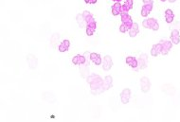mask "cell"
<instances>
[{
    "label": "cell",
    "instance_id": "22",
    "mask_svg": "<svg viewBox=\"0 0 180 122\" xmlns=\"http://www.w3.org/2000/svg\"><path fill=\"white\" fill-rule=\"evenodd\" d=\"M43 98H44L45 101H48V102H50V103H53V102L56 101L55 96L53 95V94H52L51 92H46V93H44Z\"/></svg>",
    "mask_w": 180,
    "mask_h": 122
},
{
    "label": "cell",
    "instance_id": "13",
    "mask_svg": "<svg viewBox=\"0 0 180 122\" xmlns=\"http://www.w3.org/2000/svg\"><path fill=\"white\" fill-rule=\"evenodd\" d=\"M86 62V58L84 57V55H81V54H77L76 56H74L72 58V63L76 64V65H80L83 64Z\"/></svg>",
    "mask_w": 180,
    "mask_h": 122
},
{
    "label": "cell",
    "instance_id": "33",
    "mask_svg": "<svg viewBox=\"0 0 180 122\" xmlns=\"http://www.w3.org/2000/svg\"><path fill=\"white\" fill-rule=\"evenodd\" d=\"M113 1H114V2H120L121 0H113Z\"/></svg>",
    "mask_w": 180,
    "mask_h": 122
},
{
    "label": "cell",
    "instance_id": "21",
    "mask_svg": "<svg viewBox=\"0 0 180 122\" xmlns=\"http://www.w3.org/2000/svg\"><path fill=\"white\" fill-rule=\"evenodd\" d=\"M165 19H166V22L169 24L173 23V21L174 19V13L172 10L168 9L165 10Z\"/></svg>",
    "mask_w": 180,
    "mask_h": 122
},
{
    "label": "cell",
    "instance_id": "30",
    "mask_svg": "<svg viewBox=\"0 0 180 122\" xmlns=\"http://www.w3.org/2000/svg\"><path fill=\"white\" fill-rule=\"evenodd\" d=\"M98 0H84L86 4H96Z\"/></svg>",
    "mask_w": 180,
    "mask_h": 122
},
{
    "label": "cell",
    "instance_id": "9",
    "mask_svg": "<svg viewBox=\"0 0 180 122\" xmlns=\"http://www.w3.org/2000/svg\"><path fill=\"white\" fill-rule=\"evenodd\" d=\"M27 60H28V64H29V67L30 69H35L37 67L38 60H37V58L33 54H29V55H28V56H27Z\"/></svg>",
    "mask_w": 180,
    "mask_h": 122
},
{
    "label": "cell",
    "instance_id": "5",
    "mask_svg": "<svg viewBox=\"0 0 180 122\" xmlns=\"http://www.w3.org/2000/svg\"><path fill=\"white\" fill-rule=\"evenodd\" d=\"M79 66H80V67H79V70H80L82 78L86 79V78L89 76V61L86 59V63L83 64H80Z\"/></svg>",
    "mask_w": 180,
    "mask_h": 122
},
{
    "label": "cell",
    "instance_id": "12",
    "mask_svg": "<svg viewBox=\"0 0 180 122\" xmlns=\"http://www.w3.org/2000/svg\"><path fill=\"white\" fill-rule=\"evenodd\" d=\"M126 64L129 66H131V67L133 69H135V70H138V60L135 58V57H133V56H129V57L126 58Z\"/></svg>",
    "mask_w": 180,
    "mask_h": 122
},
{
    "label": "cell",
    "instance_id": "27",
    "mask_svg": "<svg viewBox=\"0 0 180 122\" xmlns=\"http://www.w3.org/2000/svg\"><path fill=\"white\" fill-rule=\"evenodd\" d=\"M133 4H134L133 0H125L124 5H125V6L129 9V10H130L133 8Z\"/></svg>",
    "mask_w": 180,
    "mask_h": 122
},
{
    "label": "cell",
    "instance_id": "14",
    "mask_svg": "<svg viewBox=\"0 0 180 122\" xmlns=\"http://www.w3.org/2000/svg\"><path fill=\"white\" fill-rule=\"evenodd\" d=\"M161 50H162L161 44L160 43L159 44H155V45H154L153 47H152L150 53H151V55L153 57H157L159 54H161Z\"/></svg>",
    "mask_w": 180,
    "mask_h": 122
},
{
    "label": "cell",
    "instance_id": "7",
    "mask_svg": "<svg viewBox=\"0 0 180 122\" xmlns=\"http://www.w3.org/2000/svg\"><path fill=\"white\" fill-rule=\"evenodd\" d=\"M131 97V90L129 88H124L120 93V101L123 104H127L130 101Z\"/></svg>",
    "mask_w": 180,
    "mask_h": 122
},
{
    "label": "cell",
    "instance_id": "10",
    "mask_svg": "<svg viewBox=\"0 0 180 122\" xmlns=\"http://www.w3.org/2000/svg\"><path fill=\"white\" fill-rule=\"evenodd\" d=\"M147 60H148V57L146 54H141L139 56L138 60V67L140 69H144L147 67Z\"/></svg>",
    "mask_w": 180,
    "mask_h": 122
},
{
    "label": "cell",
    "instance_id": "28",
    "mask_svg": "<svg viewBox=\"0 0 180 122\" xmlns=\"http://www.w3.org/2000/svg\"><path fill=\"white\" fill-rule=\"evenodd\" d=\"M86 34H87L88 36H92V35L94 34L95 30H92L91 27H86Z\"/></svg>",
    "mask_w": 180,
    "mask_h": 122
},
{
    "label": "cell",
    "instance_id": "26",
    "mask_svg": "<svg viewBox=\"0 0 180 122\" xmlns=\"http://www.w3.org/2000/svg\"><path fill=\"white\" fill-rule=\"evenodd\" d=\"M86 27H91L92 30H96V29H97V22H96V20H94L92 22H90V23H88L86 25Z\"/></svg>",
    "mask_w": 180,
    "mask_h": 122
},
{
    "label": "cell",
    "instance_id": "20",
    "mask_svg": "<svg viewBox=\"0 0 180 122\" xmlns=\"http://www.w3.org/2000/svg\"><path fill=\"white\" fill-rule=\"evenodd\" d=\"M76 21H77V23H78V25H79V27H86V19H84V17H83V13H78L77 14V16H76Z\"/></svg>",
    "mask_w": 180,
    "mask_h": 122
},
{
    "label": "cell",
    "instance_id": "8",
    "mask_svg": "<svg viewBox=\"0 0 180 122\" xmlns=\"http://www.w3.org/2000/svg\"><path fill=\"white\" fill-rule=\"evenodd\" d=\"M112 66H113V61H112V58L109 55H106L104 56V59L103 60V69L104 71H109Z\"/></svg>",
    "mask_w": 180,
    "mask_h": 122
},
{
    "label": "cell",
    "instance_id": "31",
    "mask_svg": "<svg viewBox=\"0 0 180 122\" xmlns=\"http://www.w3.org/2000/svg\"><path fill=\"white\" fill-rule=\"evenodd\" d=\"M144 4H150V3H153V1L152 0H142Z\"/></svg>",
    "mask_w": 180,
    "mask_h": 122
},
{
    "label": "cell",
    "instance_id": "34",
    "mask_svg": "<svg viewBox=\"0 0 180 122\" xmlns=\"http://www.w3.org/2000/svg\"><path fill=\"white\" fill-rule=\"evenodd\" d=\"M160 1H162V2H165V1H167V0H160Z\"/></svg>",
    "mask_w": 180,
    "mask_h": 122
},
{
    "label": "cell",
    "instance_id": "19",
    "mask_svg": "<svg viewBox=\"0 0 180 122\" xmlns=\"http://www.w3.org/2000/svg\"><path fill=\"white\" fill-rule=\"evenodd\" d=\"M121 6H122V5L120 4V2H115V4L112 6V14H113L114 16H117V15L120 14Z\"/></svg>",
    "mask_w": 180,
    "mask_h": 122
},
{
    "label": "cell",
    "instance_id": "11",
    "mask_svg": "<svg viewBox=\"0 0 180 122\" xmlns=\"http://www.w3.org/2000/svg\"><path fill=\"white\" fill-rule=\"evenodd\" d=\"M153 10V3L150 4H144L141 9V16L142 17H147V16L150 14V13Z\"/></svg>",
    "mask_w": 180,
    "mask_h": 122
},
{
    "label": "cell",
    "instance_id": "4",
    "mask_svg": "<svg viewBox=\"0 0 180 122\" xmlns=\"http://www.w3.org/2000/svg\"><path fill=\"white\" fill-rule=\"evenodd\" d=\"M160 44L162 46V50H161V54L166 56V55L169 54V51L171 50L173 47V43L171 41H167V40H161Z\"/></svg>",
    "mask_w": 180,
    "mask_h": 122
},
{
    "label": "cell",
    "instance_id": "15",
    "mask_svg": "<svg viewBox=\"0 0 180 122\" xmlns=\"http://www.w3.org/2000/svg\"><path fill=\"white\" fill-rule=\"evenodd\" d=\"M171 41L174 45H178L180 43V33L179 30H173L171 33Z\"/></svg>",
    "mask_w": 180,
    "mask_h": 122
},
{
    "label": "cell",
    "instance_id": "18",
    "mask_svg": "<svg viewBox=\"0 0 180 122\" xmlns=\"http://www.w3.org/2000/svg\"><path fill=\"white\" fill-rule=\"evenodd\" d=\"M69 46H70V42H69V40H67V39H65V40H64V41L62 42V43L60 44V45H59L58 49H59V51H60V52H65V51L68 50Z\"/></svg>",
    "mask_w": 180,
    "mask_h": 122
},
{
    "label": "cell",
    "instance_id": "3",
    "mask_svg": "<svg viewBox=\"0 0 180 122\" xmlns=\"http://www.w3.org/2000/svg\"><path fill=\"white\" fill-rule=\"evenodd\" d=\"M120 18H121L122 24H124L127 27L128 30H130L132 27V26H133V24H134V22L132 20L131 16L128 14V13H120Z\"/></svg>",
    "mask_w": 180,
    "mask_h": 122
},
{
    "label": "cell",
    "instance_id": "24",
    "mask_svg": "<svg viewBox=\"0 0 180 122\" xmlns=\"http://www.w3.org/2000/svg\"><path fill=\"white\" fill-rule=\"evenodd\" d=\"M83 15L84 19H86V24H88V23H90V22H92V21L95 20V18L93 17V15L90 13L88 10H84V12L83 13Z\"/></svg>",
    "mask_w": 180,
    "mask_h": 122
},
{
    "label": "cell",
    "instance_id": "32",
    "mask_svg": "<svg viewBox=\"0 0 180 122\" xmlns=\"http://www.w3.org/2000/svg\"><path fill=\"white\" fill-rule=\"evenodd\" d=\"M168 1L170 2V3H173V2H176V0H168Z\"/></svg>",
    "mask_w": 180,
    "mask_h": 122
},
{
    "label": "cell",
    "instance_id": "1",
    "mask_svg": "<svg viewBox=\"0 0 180 122\" xmlns=\"http://www.w3.org/2000/svg\"><path fill=\"white\" fill-rule=\"evenodd\" d=\"M86 81L90 86L91 94L94 96L100 95L105 90L103 88V80L97 74H91L86 78Z\"/></svg>",
    "mask_w": 180,
    "mask_h": 122
},
{
    "label": "cell",
    "instance_id": "17",
    "mask_svg": "<svg viewBox=\"0 0 180 122\" xmlns=\"http://www.w3.org/2000/svg\"><path fill=\"white\" fill-rule=\"evenodd\" d=\"M90 61H92L96 65H100L103 64V60L100 58V55L97 53H90Z\"/></svg>",
    "mask_w": 180,
    "mask_h": 122
},
{
    "label": "cell",
    "instance_id": "25",
    "mask_svg": "<svg viewBox=\"0 0 180 122\" xmlns=\"http://www.w3.org/2000/svg\"><path fill=\"white\" fill-rule=\"evenodd\" d=\"M59 34L58 33H53L52 36H51V39H50V44H51V46L55 47L56 45L58 44V41H59Z\"/></svg>",
    "mask_w": 180,
    "mask_h": 122
},
{
    "label": "cell",
    "instance_id": "29",
    "mask_svg": "<svg viewBox=\"0 0 180 122\" xmlns=\"http://www.w3.org/2000/svg\"><path fill=\"white\" fill-rule=\"evenodd\" d=\"M128 30V29H127V27L124 25V24H121L120 26V31L121 32V33H124V32H126Z\"/></svg>",
    "mask_w": 180,
    "mask_h": 122
},
{
    "label": "cell",
    "instance_id": "23",
    "mask_svg": "<svg viewBox=\"0 0 180 122\" xmlns=\"http://www.w3.org/2000/svg\"><path fill=\"white\" fill-rule=\"evenodd\" d=\"M138 31H139L138 30V23H134L133 26H132V27H131L130 30H129V36L132 37V38L136 37L138 35Z\"/></svg>",
    "mask_w": 180,
    "mask_h": 122
},
{
    "label": "cell",
    "instance_id": "6",
    "mask_svg": "<svg viewBox=\"0 0 180 122\" xmlns=\"http://www.w3.org/2000/svg\"><path fill=\"white\" fill-rule=\"evenodd\" d=\"M140 86L143 93H148L151 89V81L147 77H142L140 79Z\"/></svg>",
    "mask_w": 180,
    "mask_h": 122
},
{
    "label": "cell",
    "instance_id": "2",
    "mask_svg": "<svg viewBox=\"0 0 180 122\" xmlns=\"http://www.w3.org/2000/svg\"><path fill=\"white\" fill-rule=\"evenodd\" d=\"M142 26L144 29H151L152 30L154 31H157L159 29V25H158V22H157L156 19L155 18H148V19H145L142 22Z\"/></svg>",
    "mask_w": 180,
    "mask_h": 122
},
{
    "label": "cell",
    "instance_id": "16",
    "mask_svg": "<svg viewBox=\"0 0 180 122\" xmlns=\"http://www.w3.org/2000/svg\"><path fill=\"white\" fill-rule=\"evenodd\" d=\"M112 85H113V78H112V76H110V75L106 76L104 78V80H103V88H104V90L105 91L109 90L110 88L112 87Z\"/></svg>",
    "mask_w": 180,
    "mask_h": 122
}]
</instances>
